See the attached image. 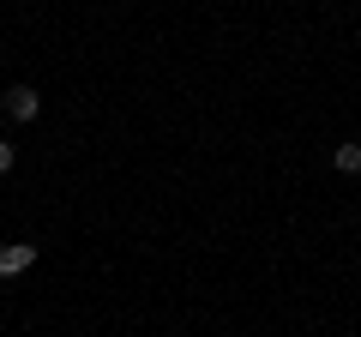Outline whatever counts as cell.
Here are the masks:
<instances>
[{"instance_id":"6da1fadb","label":"cell","mask_w":361,"mask_h":337,"mask_svg":"<svg viewBox=\"0 0 361 337\" xmlns=\"http://www.w3.org/2000/svg\"><path fill=\"white\" fill-rule=\"evenodd\" d=\"M37 109H42V97L30 91V85H13V91H6V115L13 121H37Z\"/></svg>"},{"instance_id":"7a4b0ae2","label":"cell","mask_w":361,"mask_h":337,"mask_svg":"<svg viewBox=\"0 0 361 337\" xmlns=\"http://www.w3.org/2000/svg\"><path fill=\"white\" fill-rule=\"evenodd\" d=\"M30 259H37V247H0V277H13V271H25Z\"/></svg>"},{"instance_id":"3957f363","label":"cell","mask_w":361,"mask_h":337,"mask_svg":"<svg viewBox=\"0 0 361 337\" xmlns=\"http://www.w3.org/2000/svg\"><path fill=\"white\" fill-rule=\"evenodd\" d=\"M337 168H343V175H355V168H361V145H343V151H337Z\"/></svg>"},{"instance_id":"277c9868","label":"cell","mask_w":361,"mask_h":337,"mask_svg":"<svg viewBox=\"0 0 361 337\" xmlns=\"http://www.w3.org/2000/svg\"><path fill=\"white\" fill-rule=\"evenodd\" d=\"M6 168H13V145L0 139V175H6Z\"/></svg>"}]
</instances>
